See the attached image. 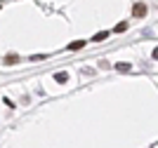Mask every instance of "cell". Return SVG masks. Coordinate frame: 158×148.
Segmentation results:
<instances>
[{
	"label": "cell",
	"mask_w": 158,
	"mask_h": 148,
	"mask_svg": "<svg viewBox=\"0 0 158 148\" xmlns=\"http://www.w3.org/2000/svg\"><path fill=\"white\" fill-rule=\"evenodd\" d=\"M146 12H149V7H146L144 2H137V5L132 7V17H137V19H142V17H146Z\"/></svg>",
	"instance_id": "obj_1"
},
{
	"label": "cell",
	"mask_w": 158,
	"mask_h": 148,
	"mask_svg": "<svg viewBox=\"0 0 158 148\" xmlns=\"http://www.w3.org/2000/svg\"><path fill=\"white\" fill-rule=\"evenodd\" d=\"M116 71H130V64H116Z\"/></svg>",
	"instance_id": "obj_6"
},
{
	"label": "cell",
	"mask_w": 158,
	"mask_h": 148,
	"mask_svg": "<svg viewBox=\"0 0 158 148\" xmlns=\"http://www.w3.org/2000/svg\"><path fill=\"white\" fill-rule=\"evenodd\" d=\"M83 45H85V42H83V40H76V42H71V45H69V50H80V47H83Z\"/></svg>",
	"instance_id": "obj_4"
},
{
	"label": "cell",
	"mask_w": 158,
	"mask_h": 148,
	"mask_svg": "<svg viewBox=\"0 0 158 148\" xmlns=\"http://www.w3.org/2000/svg\"><path fill=\"white\" fill-rule=\"evenodd\" d=\"M54 78H57V82H66V80H69V75H66V73H57Z\"/></svg>",
	"instance_id": "obj_5"
},
{
	"label": "cell",
	"mask_w": 158,
	"mask_h": 148,
	"mask_svg": "<svg viewBox=\"0 0 158 148\" xmlns=\"http://www.w3.org/2000/svg\"><path fill=\"white\" fill-rule=\"evenodd\" d=\"M125 28H127V24H125V21H120V24L116 26V33H123V31H125Z\"/></svg>",
	"instance_id": "obj_7"
},
{
	"label": "cell",
	"mask_w": 158,
	"mask_h": 148,
	"mask_svg": "<svg viewBox=\"0 0 158 148\" xmlns=\"http://www.w3.org/2000/svg\"><path fill=\"white\" fill-rule=\"evenodd\" d=\"M106 38H109V33L102 31V33H97V35H94V42H102V40H106Z\"/></svg>",
	"instance_id": "obj_3"
},
{
	"label": "cell",
	"mask_w": 158,
	"mask_h": 148,
	"mask_svg": "<svg viewBox=\"0 0 158 148\" xmlns=\"http://www.w3.org/2000/svg\"><path fill=\"white\" fill-rule=\"evenodd\" d=\"M17 61H19V54H7V57H5V64H7V66L17 64Z\"/></svg>",
	"instance_id": "obj_2"
}]
</instances>
